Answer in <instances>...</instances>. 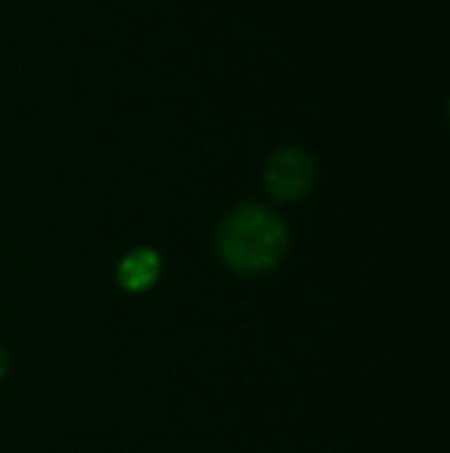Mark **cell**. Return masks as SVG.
Listing matches in <instances>:
<instances>
[{
	"label": "cell",
	"mask_w": 450,
	"mask_h": 453,
	"mask_svg": "<svg viewBox=\"0 0 450 453\" xmlns=\"http://www.w3.org/2000/svg\"><path fill=\"white\" fill-rule=\"evenodd\" d=\"M284 220L265 204L233 207L217 228V255L236 273H265L286 252Z\"/></svg>",
	"instance_id": "cell-1"
},
{
	"label": "cell",
	"mask_w": 450,
	"mask_h": 453,
	"mask_svg": "<svg viewBox=\"0 0 450 453\" xmlns=\"http://www.w3.org/2000/svg\"><path fill=\"white\" fill-rule=\"evenodd\" d=\"M316 186V162L297 146H284L265 165V188L276 202H297Z\"/></svg>",
	"instance_id": "cell-2"
},
{
	"label": "cell",
	"mask_w": 450,
	"mask_h": 453,
	"mask_svg": "<svg viewBox=\"0 0 450 453\" xmlns=\"http://www.w3.org/2000/svg\"><path fill=\"white\" fill-rule=\"evenodd\" d=\"M159 273H162V260H159V255H156L154 250L141 247V250H133L130 255L122 257V263H119V268H117V281L122 284L125 292L138 295V292L151 289V287L156 284Z\"/></svg>",
	"instance_id": "cell-3"
},
{
	"label": "cell",
	"mask_w": 450,
	"mask_h": 453,
	"mask_svg": "<svg viewBox=\"0 0 450 453\" xmlns=\"http://www.w3.org/2000/svg\"><path fill=\"white\" fill-rule=\"evenodd\" d=\"M5 372H8V356H5V350L0 348V380L5 377Z\"/></svg>",
	"instance_id": "cell-4"
},
{
	"label": "cell",
	"mask_w": 450,
	"mask_h": 453,
	"mask_svg": "<svg viewBox=\"0 0 450 453\" xmlns=\"http://www.w3.org/2000/svg\"><path fill=\"white\" fill-rule=\"evenodd\" d=\"M448 119H450V104H448Z\"/></svg>",
	"instance_id": "cell-5"
}]
</instances>
